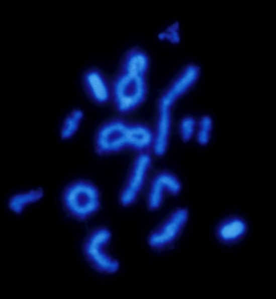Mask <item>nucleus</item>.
Returning <instances> with one entry per match:
<instances>
[{"mask_svg": "<svg viewBox=\"0 0 276 299\" xmlns=\"http://www.w3.org/2000/svg\"><path fill=\"white\" fill-rule=\"evenodd\" d=\"M200 74L199 66L194 64L186 65L163 89L156 105L154 144L153 154L163 157L169 144L173 122V111L177 101L186 94L197 82Z\"/></svg>", "mask_w": 276, "mask_h": 299, "instance_id": "1", "label": "nucleus"}, {"mask_svg": "<svg viewBox=\"0 0 276 299\" xmlns=\"http://www.w3.org/2000/svg\"><path fill=\"white\" fill-rule=\"evenodd\" d=\"M111 82V103L120 114H130L145 102L149 91L148 76L132 73L118 67Z\"/></svg>", "mask_w": 276, "mask_h": 299, "instance_id": "2", "label": "nucleus"}, {"mask_svg": "<svg viewBox=\"0 0 276 299\" xmlns=\"http://www.w3.org/2000/svg\"><path fill=\"white\" fill-rule=\"evenodd\" d=\"M63 207L70 217L79 222L93 218L102 206L101 194L98 187L85 179L70 182L61 194Z\"/></svg>", "mask_w": 276, "mask_h": 299, "instance_id": "3", "label": "nucleus"}, {"mask_svg": "<svg viewBox=\"0 0 276 299\" xmlns=\"http://www.w3.org/2000/svg\"><path fill=\"white\" fill-rule=\"evenodd\" d=\"M112 236L107 226H97L88 231L82 243L85 260L94 270L102 274H115L120 267L119 260L109 251Z\"/></svg>", "mask_w": 276, "mask_h": 299, "instance_id": "4", "label": "nucleus"}, {"mask_svg": "<svg viewBox=\"0 0 276 299\" xmlns=\"http://www.w3.org/2000/svg\"><path fill=\"white\" fill-rule=\"evenodd\" d=\"M133 123L118 116L103 122L94 135V146L96 154L104 157L127 150L132 151Z\"/></svg>", "mask_w": 276, "mask_h": 299, "instance_id": "5", "label": "nucleus"}, {"mask_svg": "<svg viewBox=\"0 0 276 299\" xmlns=\"http://www.w3.org/2000/svg\"><path fill=\"white\" fill-rule=\"evenodd\" d=\"M190 215L187 207L171 210L148 233L147 243L150 249L158 253L173 249L187 226Z\"/></svg>", "mask_w": 276, "mask_h": 299, "instance_id": "6", "label": "nucleus"}, {"mask_svg": "<svg viewBox=\"0 0 276 299\" xmlns=\"http://www.w3.org/2000/svg\"><path fill=\"white\" fill-rule=\"evenodd\" d=\"M152 153L136 154L118 195L119 204L130 208L138 201L148 185L152 170Z\"/></svg>", "mask_w": 276, "mask_h": 299, "instance_id": "7", "label": "nucleus"}, {"mask_svg": "<svg viewBox=\"0 0 276 299\" xmlns=\"http://www.w3.org/2000/svg\"><path fill=\"white\" fill-rule=\"evenodd\" d=\"M182 185L178 177L172 172L163 170L156 173L145 191V203L150 212L159 211L166 197H176L181 192Z\"/></svg>", "mask_w": 276, "mask_h": 299, "instance_id": "8", "label": "nucleus"}, {"mask_svg": "<svg viewBox=\"0 0 276 299\" xmlns=\"http://www.w3.org/2000/svg\"><path fill=\"white\" fill-rule=\"evenodd\" d=\"M81 82L86 96L94 104L104 106L111 102V79L101 69L91 67L85 69Z\"/></svg>", "mask_w": 276, "mask_h": 299, "instance_id": "9", "label": "nucleus"}, {"mask_svg": "<svg viewBox=\"0 0 276 299\" xmlns=\"http://www.w3.org/2000/svg\"><path fill=\"white\" fill-rule=\"evenodd\" d=\"M249 230L247 221L241 216L232 214L221 219L214 229V235L222 245L231 246L241 242Z\"/></svg>", "mask_w": 276, "mask_h": 299, "instance_id": "10", "label": "nucleus"}, {"mask_svg": "<svg viewBox=\"0 0 276 299\" xmlns=\"http://www.w3.org/2000/svg\"><path fill=\"white\" fill-rule=\"evenodd\" d=\"M150 67L148 54L139 46L127 49L122 55L118 66L126 71L143 76H148Z\"/></svg>", "mask_w": 276, "mask_h": 299, "instance_id": "11", "label": "nucleus"}, {"mask_svg": "<svg viewBox=\"0 0 276 299\" xmlns=\"http://www.w3.org/2000/svg\"><path fill=\"white\" fill-rule=\"evenodd\" d=\"M44 194V191L41 188L15 194L9 200V208L15 214H20L27 207L40 201Z\"/></svg>", "mask_w": 276, "mask_h": 299, "instance_id": "12", "label": "nucleus"}, {"mask_svg": "<svg viewBox=\"0 0 276 299\" xmlns=\"http://www.w3.org/2000/svg\"><path fill=\"white\" fill-rule=\"evenodd\" d=\"M84 117V112L78 108L71 110L65 116L60 129V137L66 140L72 138L78 131Z\"/></svg>", "mask_w": 276, "mask_h": 299, "instance_id": "13", "label": "nucleus"}, {"mask_svg": "<svg viewBox=\"0 0 276 299\" xmlns=\"http://www.w3.org/2000/svg\"><path fill=\"white\" fill-rule=\"evenodd\" d=\"M197 128V120L191 115L183 116L178 123V133L181 140L185 143L189 142L195 136Z\"/></svg>", "mask_w": 276, "mask_h": 299, "instance_id": "14", "label": "nucleus"}, {"mask_svg": "<svg viewBox=\"0 0 276 299\" xmlns=\"http://www.w3.org/2000/svg\"><path fill=\"white\" fill-rule=\"evenodd\" d=\"M214 127V121L209 115H203L197 120V128L211 132Z\"/></svg>", "mask_w": 276, "mask_h": 299, "instance_id": "15", "label": "nucleus"}, {"mask_svg": "<svg viewBox=\"0 0 276 299\" xmlns=\"http://www.w3.org/2000/svg\"><path fill=\"white\" fill-rule=\"evenodd\" d=\"M211 132L197 128L195 136L197 142L201 146L207 145L210 141Z\"/></svg>", "mask_w": 276, "mask_h": 299, "instance_id": "16", "label": "nucleus"}]
</instances>
